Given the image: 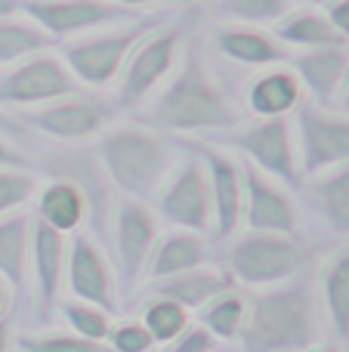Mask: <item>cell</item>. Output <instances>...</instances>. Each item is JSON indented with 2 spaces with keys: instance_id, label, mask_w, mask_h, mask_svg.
Instances as JSON below:
<instances>
[{
  "instance_id": "cell-1",
  "label": "cell",
  "mask_w": 349,
  "mask_h": 352,
  "mask_svg": "<svg viewBox=\"0 0 349 352\" xmlns=\"http://www.w3.org/2000/svg\"><path fill=\"white\" fill-rule=\"evenodd\" d=\"M142 124L167 136H198L238 127L241 115L210 68L195 53H185L183 68L167 80L152 109L142 115Z\"/></svg>"
},
{
  "instance_id": "cell-2",
  "label": "cell",
  "mask_w": 349,
  "mask_h": 352,
  "mask_svg": "<svg viewBox=\"0 0 349 352\" xmlns=\"http://www.w3.org/2000/svg\"><path fill=\"white\" fill-rule=\"evenodd\" d=\"M96 140L99 164L124 198H152L177 167V146L170 136L142 121L109 124Z\"/></svg>"
},
{
  "instance_id": "cell-3",
  "label": "cell",
  "mask_w": 349,
  "mask_h": 352,
  "mask_svg": "<svg viewBox=\"0 0 349 352\" xmlns=\"http://www.w3.org/2000/svg\"><path fill=\"white\" fill-rule=\"evenodd\" d=\"M238 337L245 352H306L319 337L313 285L306 278H291L257 291L247 300Z\"/></svg>"
},
{
  "instance_id": "cell-4",
  "label": "cell",
  "mask_w": 349,
  "mask_h": 352,
  "mask_svg": "<svg viewBox=\"0 0 349 352\" xmlns=\"http://www.w3.org/2000/svg\"><path fill=\"white\" fill-rule=\"evenodd\" d=\"M306 248L300 238L278 235V232H251L232 235V244L226 248V272L238 287L266 291V287L284 285L297 278L306 269Z\"/></svg>"
},
{
  "instance_id": "cell-5",
  "label": "cell",
  "mask_w": 349,
  "mask_h": 352,
  "mask_svg": "<svg viewBox=\"0 0 349 352\" xmlns=\"http://www.w3.org/2000/svg\"><path fill=\"white\" fill-rule=\"evenodd\" d=\"M161 22L164 16H139L124 28L105 31V34H80L78 41H71L62 50V59H65L68 72L80 80V87L102 90L121 78L133 47Z\"/></svg>"
},
{
  "instance_id": "cell-6",
  "label": "cell",
  "mask_w": 349,
  "mask_h": 352,
  "mask_svg": "<svg viewBox=\"0 0 349 352\" xmlns=\"http://www.w3.org/2000/svg\"><path fill=\"white\" fill-rule=\"evenodd\" d=\"M179 43H183V19L177 22H161L133 47L121 78H117V105L136 109L142 105L167 78L179 59Z\"/></svg>"
},
{
  "instance_id": "cell-7",
  "label": "cell",
  "mask_w": 349,
  "mask_h": 352,
  "mask_svg": "<svg viewBox=\"0 0 349 352\" xmlns=\"http://www.w3.org/2000/svg\"><path fill=\"white\" fill-rule=\"evenodd\" d=\"M226 146L238 152V158L251 161L260 173L282 186L300 188L303 176L297 164L294 133H291L288 118H257L251 124L226 130Z\"/></svg>"
},
{
  "instance_id": "cell-8",
  "label": "cell",
  "mask_w": 349,
  "mask_h": 352,
  "mask_svg": "<svg viewBox=\"0 0 349 352\" xmlns=\"http://www.w3.org/2000/svg\"><path fill=\"white\" fill-rule=\"evenodd\" d=\"M22 124L34 133L56 142H87L96 140L111 121H115V105L105 102L96 93H71L56 102L22 109Z\"/></svg>"
},
{
  "instance_id": "cell-9",
  "label": "cell",
  "mask_w": 349,
  "mask_h": 352,
  "mask_svg": "<svg viewBox=\"0 0 349 352\" xmlns=\"http://www.w3.org/2000/svg\"><path fill=\"white\" fill-rule=\"evenodd\" d=\"M71 93H80V80L68 72L65 59L53 56L49 50L28 56L0 74V105L6 109H34Z\"/></svg>"
},
{
  "instance_id": "cell-10",
  "label": "cell",
  "mask_w": 349,
  "mask_h": 352,
  "mask_svg": "<svg viewBox=\"0 0 349 352\" xmlns=\"http://www.w3.org/2000/svg\"><path fill=\"white\" fill-rule=\"evenodd\" d=\"M115 278L124 294H136L146 263L158 241V213L136 198H121L115 207Z\"/></svg>"
},
{
  "instance_id": "cell-11",
  "label": "cell",
  "mask_w": 349,
  "mask_h": 352,
  "mask_svg": "<svg viewBox=\"0 0 349 352\" xmlns=\"http://www.w3.org/2000/svg\"><path fill=\"white\" fill-rule=\"evenodd\" d=\"M161 219L183 232H198L207 235L214 229V210H210V186H207V170L198 158H185L173 167V173L164 179V186L155 192Z\"/></svg>"
},
{
  "instance_id": "cell-12",
  "label": "cell",
  "mask_w": 349,
  "mask_h": 352,
  "mask_svg": "<svg viewBox=\"0 0 349 352\" xmlns=\"http://www.w3.org/2000/svg\"><path fill=\"white\" fill-rule=\"evenodd\" d=\"M297 130H300L297 164L303 179L349 164V115H334L322 105H300Z\"/></svg>"
},
{
  "instance_id": "cell-13",
  "label": "cell",
  "mask_w": 349,
  "mask_h": 352,
  "mask_svg": "<svg viewBox=\"0 0 349 352\" xmlns=\"http://www.w3.org/2000/svg\"><path fill=\"white\" fill-rule=\"evenodd\" d=\"M192 152H198L210 186V210H214V229L210 235L216 241L238 235L241 226V204H245V182H241V161L238 155H229L207 142H192Z\"/></svg>"
},
{
  "instance_id": "cell-14",
  "label": "cell",
  "mask_w": 349,
  "mask_h": 352,
  "mask_svg": "<svg viewBox=\"0 0 349 352\" xmlns=\"http://www.w3.org/2000/svg\"><path fill=\"white\" fill-rule=\"evenodd\" d=\"M241 161V182H245V204L241 223L251 232H278V235H300V213L282 182L260 173L251 161Z\"/></svg>"
},
{
  "instance_id": "cell-15",
  "label": "cell",
  "mask_w": 349,
  "mask_h": 352,
  "mask_svg": "<svg viewBox=\"0 0 349 352\" xmlns=\"http://www.w3.org/2000/svg\"><path fill=\"white\" fill-rule=\"evenodd\" d=\"M22 12L34 19L53 41L80 37L121 19H133L127 6H117L111 0H22Z\"/></svg>"
},
{
  "instance_id": "cell-16",
  "label": "cell",
  "mask_w": 349,
  "mask_h": 352,
  "mask_svg": "<svg viewBox=\"0 0 349 352\" xmlns=\"http://www.w3.org/2000/svg\"><path fill=\"white\" fill-rule=\"evenodd\" d=\"M65 287L71 300L99 306L111 316L117 300V278L111 263L105 260L102 248L90 235L74 232V238L65 248Z\"/></svg>"
},
{
  "instance_id": "cell-17",
  "label": "cell",
  "mask_w": 349,
  "mask_h": 352,
  "mask_svg": "<svg viewBox=\"0 0 349 352\" xmlns=\"http://www.w3.org/2000/svg\"><path fill=\"white\" fill-rule=\"evenodd\" d=\"M65 235L41 219L31 217V248H28V266L34 278V297H37V318L47 322L59 309V294L65 285Z\"/></svg>"
},
{
  "instance_id": "cell-18",
  "label": "cell",
  "mask_w": 349,
  "mask_h": 352,
  "mask_svg": "<svg viewBox=\"0 0 349 352\" xmlns=\"http://www.w3.org/2000/svg\"><path fill=\"white\" fill-rule=\"evenodd\" d=\"M346 68H349V53L344 50V43L303 50L294 59V74L300 78V84L313 93L322 109H331V105L337 102V93H340V87H344Z\"/></svg>"
},
{
  "instance_id": "cell-19",
  "label": "cell",
  "mask_w": 349,
  "mask_h": 352,
  "mask_svg": "<svg viewBox=\"0 0 349 352\" xmlns=\"http://www.w3.org/2000/svg\"><path fill=\"white\" fill-rule=\"evenodd\" d=\"M34 204V213L31 217L41 219L43 226L49 229L62 232V235H71L84 226L87 219V192L80 182H71V179H49V182H41L31 198Z\"/></svg>"
},
{
  "instance_id": "cell-20",
  "label": "cell",
  "mask_w": 349,
  "mask_h": 352,
  "mask_svg": "<svg viewBox=\"0 0 349 352\" xmlns=\"http://www.w3.org/2000/svg\"><path fill=\"white\" fill-rule=\"evenodd\" d=\"M214 47L220 50V56L251 68H269L288 59V47L282 41L260 31L257 25H245V22L220 25L214 31Z\"/></svg>"
},
{
  "instance_id": "cell-21",
  "label": "cell",
  "mask_w": 349,
  "mask_h": 352,
  "mask_svg": "<svg viewBox=\"0 0 349 352\" xmlns=\"http://www.w3.org/2000/svg\"><path fill=\"white\" fill-rule=\"evenodd\" d=\"M198 266H207V241L198 232H167L158 235L152 248V256L146 263V275H142V285H152V281L170 278V275H183L192 272ZM139 285V287H142Z\"/></svg>"
},
{
  "instance_id": "cell-22",
  "label": "cell",
  "mask_w": 349,
  "mask_h": 352,
  "mask_svg": "<svg viewBox=\"0 0 349 352\" xmlns=\"http://www.w3.org/2000/svg\"><path fill=\"white\" fill-rule=\"evenodd\" d=\"M303 198L315 210V217L340 238H349V164L334 170L306 176L300 182Z\"/></svg>"
},
{
  "instance_id": "cell-23",
  "label": "cell",
  "mask_w": 349,
  "mask_h": 352,
  "mask_svg": "<svg viewBox=\"0 0 349 352\" xmlns=\"http://www.w3.org/2000/svg\"><path fill=\"white\" fill-rule=\"evenodd\" d=\"M303 105V84L294 68L269 65L247 84V109L254 118H288Z\"/></svg>"
},
{
  "instance_id": "cell-24",
  "label": "cell",
  "mask_w": 349,
  "mask_h": 352,
  "mask_svg": "<svg viewBox=\"0 0 349 352\" xmlns=\"http://www.w3.org/2000/svg\"><path fill=\"white\" fill-rule=\"evenodd\" d=\"M229 287H238L229 272H220V269H207V266H198L192 272L183 275H170V278H161L152 281V285H142V294H155V297H167V300H177L183 309H201L204 303L216 297V294L229 291Z\"/></svg>"
},
{
  "instance_id": "cell-25",
  "label": "cell",
  "mask_w": 349,
  "mask_h": 352,
  "mask_svg": "<svg viewBox=\"0 0 349 352\" xmlns=\"http://www.w3.org/2000/svg\"><path fill=\"white\" fill-rule=\"evenodd\" d=\"M28 248L31 213L16 210L0 217V278L16 294L25 291V278H28Z\"/></svg>"
},
{
  "instance_id": "cell-26",
  "label": "cell",
  "mask_w": 349,
  "mask_h": 352,
  "mask_svg": "<svg viewBox=\"0 0 349 352\" xmlns=\"http://www.w3.org/2000/svg\"><path fill=\"white\" fill-rule=\"evenodd\" d=\"M275 41H282L284 47H300V50H313V47H331V43H344V37L337 34L325 12L315 10H294L284 12L275 22Z\"/></svg>"
},
{
  "instance_id": "cell-27",
  "label": "cell",
  "mask_w": 349,
  "mask_h": 352,
  "mask_svg": "<svg viewBox=\"0 0 349 352\" xmlns=\"http://www.w3.org/2000/svg\"><path fill=\"white\" fill-rule=\"evenodd\" d=\"M319 297L337 337H349V248H340L319 275Z\"/></svg>"
},
{
  "instance_id": "cell-28",
  "label": "cell",
  "mask_w": 349,
  "mask_h": 352,
  "mask_svg": "<svg viewBox=\"0 0 349 352\" xmlns=\"http://www.w3.org/2000/svg\"><path fill=\"white\" fill-rule=\"evenodd\" d=\"M49 47H56V41L34 19H19L16 12L0 19V65H16L28 56L47 53Z\"/></svg>"
},
{
  "instance_id": "cell-29",
  "label": "cell",
  "mask_w": 349,
  "mask_h": 352,
  "mask_svg": "<svg viewBox=\"0 0 349 352\" xmlns=\"http://www.w3.org/2000/svg\"><path fill=\"white\" fill-rule=\"evenodd\" d=\"M198 312H201V328L210 337L238 340L241 324H245V316H247V300L241 294V287H229V291L216 294L210 303H204Z\"/></svg>"
},
{
  "instance_id": "cell-30",
  "label": "cell",
  "mask_w": 349,
  "mask_h": 352,
  "mask_svg": "<svg viewBox=\"0 0 349 352\" xmlns=\"http://www.w3.org/2000/svg\"><path fill=\"white\" fill-rule=\"evenodd\" d=\"M139 322L146 324V331L152 334L155 343H170L189 328V309L177 303V300L167 297H155V294H146V306L139 312Z\"/></svg>"
},
{
  "instance_id": "cell-31",
  "label": "cell",
  "mask_w": 349,
  "mask_h": 352,
  "mask_svg": "<svg viewBox=\"0 0 349 352\" xmlns=\"http://www.w3.org/2000/svg\"><path fill=\"white\" fill-rule=\"evenodd\" d=\"M62 318L68 322L71 334L87 337V340H99L105 343L109 340V328H111V316L99 306L90 303H80V300H71V303H59Z\"/></svg>"
},
{
  "instance_id": "cell-32",
  "label": "cell",
  "mask_w": 349,
  "mask_h": 352,
  "mask_svg": "<svg viewBox=\"0 0 349 352\" xmlns=\"http://www.w3.org/2000/svg\"><path fill=\"white\" fill-rule=\"evenodd\" d=\"M41 176L34 170H19V167H0V217L6 213L25 210V204H31Z\"/></svg>"
},
{
  "instance_id": "cell-33",
  "label": "cell",
  "mask_w": 349,
  "mask_h": 352,
  "mask_svg": "<svg viewBox=\"0 0 349 352\" xmlns=\"http://www.w3.org/2000/svg\"><path fill=\"white\" fill-rule=\"evenodd\" d=\"M19 346L25 352H111L109 343L87 340L78 334H53V331L19 337Z\"/></svg>"
},
{
  "instance_id": "cell-34",
  "label": "cell",
  "mask_w": 349,
  "mask_h": 352,
  "mask_svg": "<svg viewBox=\"0 0 349 352\" xmlns=\"http://www.w3.org/2000/svg\"><path fill=\"white\" fill-rule=\"evenodd\" d=\"M220 6L226 16L245 25L278 22L288 12V0H220Z\"/></svg>"
},
{
  "instance_id": "cell-35",
  "label": "cell",
  "mask_w": 349,
  "mask_h": 352,
  "mask_svg": "<svg viewBox=\"0 0 349 352\" xmlns=\"http://www.w3.org/2000/svg\"><path fill=\"white\" fill-rule=\"evenodd\" d=\"M111 352H152L155 340L146 331V324L139 318H124V322H111L109 328V340Z\"/></svg>"
},
{
  "instance_id": "cell-36",
  "label": "cell",
  "mask_w": 349,
  "mask_h": 352,
  "mask_svg": "<svg viewBox=\"0 0 349 352\" xmlns=\"http://www.w3.org/2000/svg\"><path fill=\"white\" fill-rule=\"evenodd\" d=\"M164 352H214V337H210L201 324H195V328L189 324L177 340L167 343Z\"/></svg>"
},
{
  "instance_id": "cell-37",
  "label": "cell",
  "mask_w": 349,
  "mask_h": 352,
  "mask_svg": "<svg viewBox=\"0 0 349 352\" xmlns=\"http://www.w3.org/2000/svg\"><path fill=\"white\" fill-rule=\"evenodd\" d=\"M328 10H325V16H328V22L337 28V34L344 37H349V0H328Z\"/></svg>"
},
{
  "instance_id": "cell-38",
  "label": "cell",
  "mask_w": 349,
  "mask_h": 352,
  "mask_svg": "<svg viewBox=\"0 0 349 352\" xmlns=\"http://www.w3.org/2000/svg\"><path fill=\"white\" fill-rule=\"evenodd\" d=\"M0 167H19V170H31V158H28V155H22L16 146H10V142L0 136Z\"/></svg>"
},
{
  "instance_id": "cell-39",
  "label": "cell",
  "mask_w": 349,
  "mask_h": 352,
  "mask_svg": "<svg viewBox=\"0 0 349 352\" xmlns=\"http://www.w3.org/2000/svg\"><path fill=\"white\" fill-rule=\"evenodd\" d=\"M0 352H12V322H10V316H0Z\"/></svg>"
},
{
  "instance_id": "cell-40",
  "label": "cell",
  "mask_w": 349,
  "mask_h": 352,
  "mask_svg": "<svg viewBox=\"0 0 349 352\" xmlns=\"http://www.w3.org/2000/svg\"><path fill=\"white\" fill-rule=\"evenodd\" d=\"M111 3L117 6H127V10H133V6H148V3H183V0H111Z\"/></svg>"
},
{
  "instance_id": "cell-41",
  "label": "cell",
  "mask_w": 349,
  "mask_h": 352,
  "mask_svg": "<svg viewBox=\"0 0 349 352\" xmlns=\"http://www.w3.org/2000/svg\"><path fill=\"white\" fill-rule=\"evenodd\" d=\"M337 102H340V109L349 115V68H346V78H344V87H340V93H337Z\"/></svg>"
},
{
  "instance_id": "cell-42",
  "label": "cell",
  "mask_w": 349,
  "mask_h": 352,
  "mask_svg": "<svg viewBox=\"0 0 349 352\" xmlns=\"http://www.w3.org/2000/svg\"><path fill=\"white\" fill-rule=\"evenodd\" d=\"M22 10V0H0V19L3 16H12V12Z\"/></svg>"
},
{
  "instance_id": "cell-43",
  "label": "cell",
  "mask_w": 349,
  "mask_h": 352,
  "mask_svg": "<svg viewBox=\"0 0 349 352\" xmlns=\"http://www.w3.org/2000/svg\"><path fill=\"white\" fill-rule=\"evenodd\" d=\"M6 309H10V285L0 278V316H6Z\"/></svg>"
},
{
  "instance_id": "cell-44",
  "label": "cell",
  "mask_w": 349,
  "mask_h": 352,
  "mask_svg": "<svg viewBox=\"0 0 349 352\" xmlns=\"http://www.w3.org/2000/svg\"><path fill=\"white\" fill-rule=\"evenodd\" d=\"M313 352H337V349H325V346H322V349H313Z\"/></svg>"
},
{
  "instance_id": "cell-45",
  "label": "cell",
  "mask_w": 349,
  "mask_h": 352,
  "mask_svg": "<svg viewBox=\"0 0 349 352\" xmlns=\"http://www.w3.org/2000/svg\"><path fill=\"white\" fill-rule=\"evenodd\" d=\"M306 3H328V0H306Z\"/></svg>"
}]
</instances>
